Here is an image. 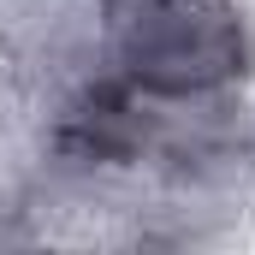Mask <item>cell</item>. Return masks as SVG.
Returning <instances> with one entry per match:
<instances>
[{
    "instance_id": "1",
    "label": "cell",
    "mask_w": 255,
    "mask_h": 255,
    "mask_svg": "<svg viewBox=\"0 0 255 255\" xmlns=\"http://www.w3.org/2000/svg\"><path fill=\"white\" fill-rule=\"evenodd\" d=\"M119 54L130 83L154 95H202L244 60V30L220 0H125Z\"/></svg>"
}]
</instances>
